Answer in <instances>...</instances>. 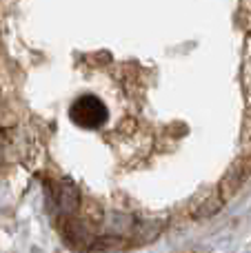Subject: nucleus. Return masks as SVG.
I'll list each match as a JSON object with an SVG mask.
<instances>
[{
    "mask_svg": "<svg viewBox=\"0 0 251 253\" xmlns=\"http://www.w3.org/2000/svg\"><path fill=\"white\" fill-rule=\"evenodd\" d=\"M69 118H71V123L83 126V129H98V126H102L107 123L109 111H107L105 102L100 98L87 93V96H80L69 107Z\"/></svg>",
    "mask_w": 251,
    "mask_h": 253,
    "instance_id": "nucleus-1",
    "label": "nucleus"
},
{
    "mask_svg": "<svg viewBox=\"0 0 251 253\" xmlns=\"http://www.w3.org/2000/svg\"><path fill=\"white\" fill-rule=\"evenodd\" d=\"M249 173H251V158H240V160L231 167V171H227L225 180H222V184H220V193H222L220 198L222 200L229 198V196H234Z\"/></svg>",
    "mask_w": 251,
    "mask_h": 253,
    "instance_id": "nucleus-2",
    "label": "nucleus"
},
{
    "mask_svg": "<svg viewBox=\"0 0 251 253\" xmlns=\"http://www.w3.org/2000/svg\"><path fill=\"white\" fill-rule=\"evenodd\" d=\"M220 205H222V198H220V200L205 202L203 209H200L198 213H196V218H205V215H213V213H218V211H220Z\"/></svg>",
    "mask_w": 251,
    "mask_h": 253,
    "instance_id": "nucleus-3",
    "label": "nucleus"
}]
</instances>
